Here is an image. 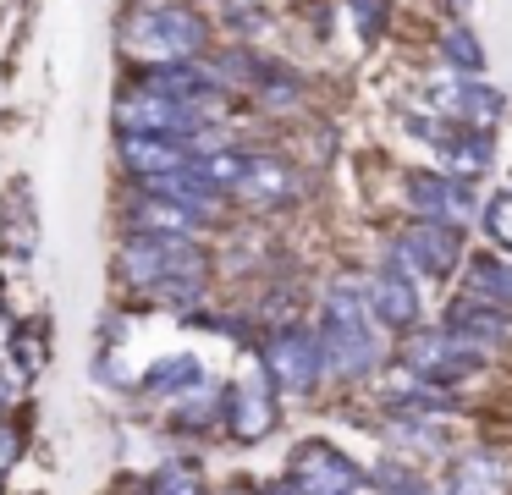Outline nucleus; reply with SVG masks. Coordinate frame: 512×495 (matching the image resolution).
<instances>
[{"label": "nucleus", "instance_id": "f257e3e1", "mask_svg": "<svg viewBox=\"0 0 512 495\" xmlns=\"http://www.w3.org/2000/svg\"><path fill=\"white\" fill-rule=\"evenodd\" d=\"M314 336H320L325 369H331L336 380H369V374L391 358V341H386L391 330L380 325L375 308H369V286L347 281V275L325 286Z\"/></svg>", "mask_w": 512, "mask_h": 495}, {"label": "nucleus", "instance_id": "f03ea898", "mask_svg": "<svg viewBox=\"0 0 512 495\" xmlns=\"http://www.w3.org/2000/svg\"><path fill=\"white\" fill-rule=\"evenodd\" d=\"M116 275L138 292L188 297L210 275V253L193 237H138V231H127L122 248H116Z\"/></svg>", "mask_w": 512, "mask_h": 495}, {"label": "nucleus", "instance_id": "7ed1b4c3", "mask_svg": "<svg viewBox=\"0 0 512 495\" xmlns=\"http://www.w3.org/2000/svg\"><path fill=\"white\" fill-rule=\"evenodd\" d=\"M122 44L133 50V61H144V66L204 61L210 28H204V17H193V11H182V6H149V11H133V17H127Z\"/></svg>", "mask_w": 512, "mask_h": 495}, {"label": "nucleus", "instance_id": "20e7f679", "mask_svg": "<svg viewBox=\"0 0 512 495\" xmlns=\"http://www.w3.org/2000/svg\"><path fill=\"white\" fill-rule=\"evenodd\" d=\"M215 105H188V99H171L160 88H144L133 83L122 99H116V127L122 132H144V138H182V143H199L210 138Z\"/></svg>", "mask_w": 512, "mask_h": 495}, {"label": "nucleus", "instance_id": "39448f33", "mask_svg": "<svg viewBox=\"0 0 512 495\" xmlns=\"http://www.w3.org/2000/svg\"><path fill=\"white\" fill-rule=\"evenodd\" d=\"M259 369H265V380L276 385L281 396H314V385L325 380V347L314 330L303 325H276L265 330V341H259Z\"/></svg>", "mask_w": 512, "mask_h": 495}, {"label": "nucleus", "instance_id": "423d86ee", "mask_svg": "<svg viewBox=\"0 0 512 495\" xmlns=\"http://www.w3.org/2000/svg\"><path fill=\"white\" fill-rule=\"evenodd\" d=\"M397 352H402V369L419 374V380H430V385H457V380H468V374L485 369V352L468 347L463 336H452L446 325L402 336Z\"/></svg>", "mask_w": 512, "mask_h": 495}, {"label": "nucleus", "instance_id": "0eeeda50", "mask_svg": "<svg viewBox=\"0 0 512 495\" xmlns=\"http://www.w3.org/2000/svg\"><path fill=\"white\" fill-rule=\"evenodd\" d=\"M391 264L419 281H441L463 264V231L457 226H435V220H408L391 237Z\"/></svg>", "mask_w": 512, "mask_h": 495}, {"label": "nucleus", "instance_id": "6e6552de", "mask_svg": "<svg viewBox=\"0 0 512 495\" xmlns=\"http://www.w3.org/2000/svg\"><path fill=\"white\" fill-rule=\"evenodd\" d=\"M287 479L298 484V495H375V484L364 479V468H358L347 451L325 446V440H303V446L292 451Z\"/></svg>", "mask_w": 512, "mask_h": 495}, {"label": "nucleus", "instance_id": "1a4fd4ad", "mask_svg": "<svg viewBox=\"0 0 512 495\" xmlns=\"http://www.w3.org/2000/svg\"><path fill=\"white\" fill-rule=\"evenodd\" d=\"M408 209L413 220H435V226H457L463 231L474 220V193H468L463 176H446V171H413L408 176Z\"/></svg>", "mask_w": 512, "mask_h": 495}, {"label": "nucleus", "instance_id": "9d476101", "mask_svg": "<svg viewBox=\"0 0 512 495\" xmlns=\"http://www.w3.org/2000/svg\"><path fill=\"white\" fill-rule=\"evenodd\" d=\"M369 308H375V319L391 330V336H413V325H419L424 314V297H419V275L397 270V264H386V270L369 275Z\"/></svg>", "mask_w": 512, "mask_h": 495}, {"label": "nucleus", "instance_id": "9b49d317", "mask_svg": "<svg viewBox=\"0 0 512 495\" xmlns=\"http://www.w3.org/2000/svg\"><path fill=\"white\" fill-rule=\"evenodd\" d=\"M424 99H430V110H435V116H446L452 127L490 132L501 121V94H490V88L474 83V77H446V83H435Z\"/></svg>", "mask_w": 512, "mask_h": 495}, {"label": "nucleus", "instance_id": "f8f14e48", "mask_svg": "<svg viewBox=\"0 0 512 495\" xmlns=\"http://www.w3.org/2000/svg\"><path fill=\"white\" fill-rule=\"evenodd\" d=\"M237 204H254V209H281L298 198V171H292L281 154H259L248 149V165H243V182H237Z\"/></svg>", "mask_w": 512, "mask_h": 495}, {"label": "nucleus", "instance_id": "ddd939ff", "mask_svg": "<svg viewBox=\"0 0 512 495\" xmlns=\"http://www.w3.org/2000/svg\"><path fill=\"white\" fill-rule=\"evenodd\" d=\"M441 325L452 330V336H463L468 347H479L485 358L512 341V314H507V308H490V303H479V297H468V292L446 303V319H441Z\"/></svg>", "mask_w": 512, "mask_h": 495}, {"label": "nucleus", "instance_id": "4468645a", "mask_svg": "<svg viewBox=\"0 0 512 495\" xmlns=\"http://www.w3.org/2000/svg\"><path fill=\"white\" fill-rule=\"evenodd\" d=\"M122 165L138 187L160 182V176H177L193 165V143L182 138H144V132H122Z\"/></svg>", "mask_w": 512, "mask_h": 495}, {"label": "nucleus", "instance_id": "2eb2a0df", "mask_svg": "<svg viewBox=\"0 0 512 495\" xmlns=\"http://www.w3.org/2000/svg\"><path fill=\"white\" fill-rule=\"evenodd\" d=\"M276 385L270 380H232L226 385V429L237 440H265L270 424H276Z\"/></svg>", "mask_w": 512, "mask_h": 495}, {"label": "nucleus", "instance_id": "dca6fc26", "mask_svg": "<svg viewBox=\"0 0 512 495\" xmlns=\"http://www.w3.org/2000/svg\"><path fill=\"white\" fill-rule=\"evenodd\" d=\"M204 220L193 215V209L171 204V198L160 193H144L138 187L133 198H127V231H138V237H199Z\"/></svg>", "mask_w": 512, "mask_h": 495}, {"label": "nucleus", "instance_id": "f3484780", "mask_svg": "<svg viewBox=\"0 0 512 495\" xmlns=\"http://www.w3.org/2000/svg\"><path fill=\"white\" fill-rule=\"evenodd\" d=\"M435 160H441L446 176H463V182H474V176L490 171V132H474V127H446V132H435Z\"/></svg>", "mask_w": 512, "mask_h": 495}, {"label": "nucleus", "instance_id": "a211bd4d", "mask_svg": "<svg viewBox=\"0 0 512 495\" xmlns=\"http://www.w3.org/2000/svg\"><path fill=\"white\" fill-rule=\"evenodd\" d=\"M463 292L512 314V253H501V248L474 253V259H468V270H463Z\"/></svg>", "mask_w": 512, "mask_h": 495}, {"label": "nucleus", "instance_id": "6ab92c4d", "mask_svg": "<svg viewBox=\"0 0 512 495\" xmlns=\"http://www.w3.org/2000/svg\"><path fill=\"white\" fill-rule=\"evenodd\" d=\"M441 495H507V468L496 451H468L452 473H446Z\"/></svg>", "mask_w": 512, "mask_h": 495}, {"label": "nucleus", "instance_id": "aec40b11", "mask_svg": "<svg viewBox=\"0 0 512 495\" xmlns=\"http://www.w3.org/2000/svg\"><path fill=\"white\" fill-rule=\"evenodd\" d=\"M204 374H199V358H166L144 374V391L149 396H177V391H193Z\"/></svg>", "mask_w": 512, "mask_h": 495}, {"label": "nucleus", "instance_id": "412c9836", "mask_svg": "<svg viewBox=\"0 0 512 495\" xmlns=\"http://www.w3.org/2000/svg\"><path fill=\"white\" fill-rule=\"evenodd\" d=\"M149 495H204V479H199L193 462L171 457V462H160V468L149 473Z\"/></svg>", "mask_w": 512, "mask_h": 495}, {"label": "nucleus", "instance_id": "4be33fe9", "mask_svg": "<svg viewBox=\"0 0 512 495\" xmlns=\"http://www.w3.org/2000/svg\"><path fill=\"white\" fill-rule=\"evenodd\" d=\"M441 55H446V66H452V72H463V77H479V66H485V50H479V39L468 28H446L441 33Z\"/></svg>", "mask_w": 512, "mask_h": 495}, {"label": "nucleus", "instance_id": "5701e85b", "mask_svg": "<svg viewBox=\"0 0 512 495\" xmlns=\"http://www.w3.org/2000/svg\"><path fill=\"white\" fill-rule=\"evenodd\" d=\"M485 231H490V242H496L501 253H512V187L485 204Z\"/></svg>", "mask_w": 512, "mask_h": 495}, {"label": "nucleus", "instance_id": "b1692460", "mask_svg": "<svg viewBox=\"0 0 512 495\" xmlns=\"http://www.w3.org/2000/svg\"><path fill=\"white\" fill-rule=\"evenodd\" d=\"M380 495H435V490L419 479V473H408V468H386L380 473Z\"/></svg>", "mask_w": 512, "mask_h": 495}, {"label": "nucleus", "instance_id": "393cba45", "mask_svg": "<svg viewBox=\"0 0 512 495\" xmlns=\"http://www.w3.org/2000/svg\"><path fill=\"white\" fill-rule=\"evenodd\" d=\"M353 11H358V33H364V39H380V0H353Z\"/></svg>", "mask_w": 512, "mask_h": 495}, {"label": "nucleus", "instance_id": "a878e982", "mask_svg": "<svg viewBox=\"0 0 512 495\" xmlns=\"http://www.w3.org/2000/svg\"><path fill=\"white\" fill-rule=\"evenodd\" d=\"M12 462H17V440H12V429L0 424V473L12 468Z\"/></svg>", "mask_w": 512, "mask_h": 495}, {"label": "nucleus", "instance_id": "bb28decb", "mask_svg": "<svg viewBox=\"0 0 512 495\" xmlns=\"http://www.w3.org/2000/svg\"><path fill=\"white\" fill-rule=\"evenodd\" d=\"M259 495H298V484H292V479H276V484H265Z\"/></svg>", "mask_w": 512, "mask_h": 495}, {"label": "nucleus", "instance_id": "cd10ccee", "mask_svg": "<svg viewBox=\"0 0 512 495\" xmlns=\"http://www.w3.org/2000/svg\"><path fill=\"white\" fill-rule=\"evenodd\" d=\"M221 495H248V490H221Z\"/></svg>", "mask_w": 512, "mask_h": 495}]
</instances>
